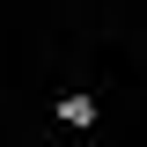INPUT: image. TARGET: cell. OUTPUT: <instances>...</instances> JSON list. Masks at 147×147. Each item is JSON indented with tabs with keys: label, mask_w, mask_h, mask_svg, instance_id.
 <instances>
[{
	"label": "cell",
	"mask_w": 147,
	"mask_h": 147,
	"mask_svg": "<svg viewBox=\"0 0 147 147\" xmlns=\"http://www.w3.org/2000/svg\"><path fill=\"white\" fill-rule=\"evenodd\" d=\"M59 118H66V125H96V103H88V96H66Z\"/></svg>",
	"instance_id": "6da1fadb"
}]
</instances>
